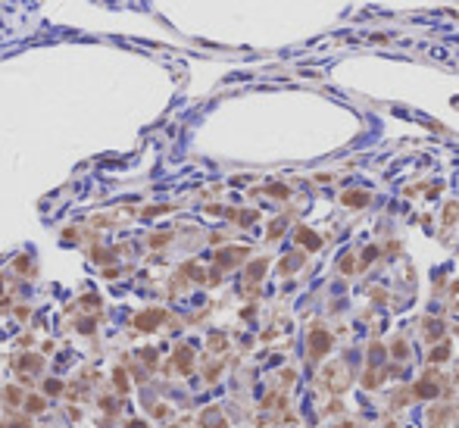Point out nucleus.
<instances>
[{"label": "nucleus", "instance_id": "1", "mask_svg": "<svg viewBox=\"0 0 459 428\" xmlns=\"http://www.w3.org/2000/svg\"><path fill=\"white\" fill-rule=\"evenodd\" d=\"M328 344H331V338H328L325 331H313V341H309V347H313V357H322V353L328 350Z\"/></svg>", "mask_w": 459, "mask_h": 428}, {"label": "nucleus", "instance_id": "2", "mask_svg": "<svg viewBox=\"0 0 459 428\" xmlns=\"http://www.w3.org/2000/svg\"><path fill=\"white\" fill-rule=\"evenodd\" d=\"M297 238H300V244H303V247H309V250H319V247H322V238H319V235H313L309 228H300V231H297Z\"/></svg>", "mask_w": 459, "mask_h": 428}, {"label": "nucleus", "instance_id": "3", "mask_svg": "<svg viewBox=\"0 0 459 428\" xmlns=\"http://www.w3.org/2000/svg\"><path fill=\"white\" fill-rule=\"evenodd\" d=\"M341 200H344V207H365V203H369V194H365V191H350V194H344Z\"/></svg>", "mask_w": 459, "mask_h": 428}, {"label": "nucleus", "instance_id": "4", "mask_svg": "<svg viewBox=\"0 0 459 428\" xmlns=\"http://www.w3.org/2000/svg\"><path fill=\"white\" fill-rule=\"evenodd\" d=\"M415 397H437V384H428V381L415 384Z\"/></svg>", "mask_w": 459, "mask_h": 428}, {"label": "nucleus", "instance_id": "5", "mask_svg": "<svg viewBox=\"0 0 459 428\" xmlns=\"http://www.w3.org/2000/svg\"><path fill=\"white\" fill-rule=\"evenodd\" d=\"M431 360H434V363H440V360H447V347H437V350L431 353Z\"/></svg>", "mask_w": 459, "mask_h": 428}, {"label": "nucleus", "instance_id": "6", "mask_svg": "<svg viewBox=\"0 0 459 428\" xmlns=\"http://www.w3.org/2000/svg\"><path fill=\"white\" fill-rule=\"evenodd\" d=\"M440 331H444V325H437V322H428V334H431V338H437Z\"/></svg>", "mask_w": 459, "mask_h": 428}, {"label": "nucleus", "instance_id": "7", "mask_svg": "<svg viewBox=\"0 0 459 428\" xmlns=\"http://www.w3.org/2000/svg\"><path fill=\"white\" fill-rule=\"evenodd\" d=\"M375 256H378V250H375V247H369V250H365V253H362V263H372V259H375Z\"/></svg>", "mask_w": 459, "mask_h": 428}]
</instances>
